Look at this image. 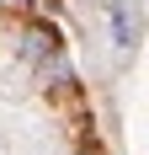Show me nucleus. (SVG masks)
<instances>
[{
    "mask_svg": "<svg viewBox=\"0 0 149 155\" xmlns=\"http://www.w3.org/2000/svg\"><path fill=\"white\" fill-rule=\"evenodd\" d=\"M133 38H138V27H133V11H128V0H112V43L128 54V48H133Z\"/></svg>",
    "mask_w": 149,
    "mask_h": 155,
    "instance_id": "f257e3e1",
    "label": "nucleus"
},
{
    "mask_svg": "<svg viewBox=\"0 0 149 155\" xmlns=\"http://www.w3.org/2000/svg\"><path fill=\"white\" fill-rule=\"evenodd\" d=\"M32 5H53V0H32Z\"/></svg>",
    "mask_w": 149,
    "mask_h": 155,
    "instance_id": "7ed1b4c3",
    "label": "nucleus"
},
{
    "mask_svg": "<svg viewBox=\"0 0 149 155\" xmlns=\"http://www.w3.org/2000/svg\"><path fill=\"white\" fill-rule=\"evenodd\" d=\"M27 54L32 59H53V54H59V32L53 27H32L27 32Z\"/></svg>",
    "mask_w": 149,
    "mask_h": 155,
    "instance_id": "f03ea898",
    "label": "nucleus"
}]
</instances>
